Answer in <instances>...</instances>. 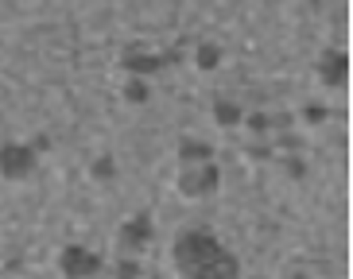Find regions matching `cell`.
<instances>
[{"label": "cell", "mask_w": 353, "mask_h": 279, "mask_svg": "<svg viewBox=\"0 0 353 279\" xmlns=\"http://www.w3.org/2000/svg\"><path fill=\"white\" fill-rule=\"evenodd\" d=\"M175 264L187 279H233L237 276V260L221 248L218 237L210 233H187L175 245Z\"/></svg>", "instance_id": "cell-1"}, {"label": "cell", "mask_w": 353, "mask_h": 279, "mask_svg": "<svg viewBox=\"0 0 353 279\" xmlns=\"http://www.w3.org/2000/svg\"><path fill=\"white\" fill-rule=\"evenodd\" d=\"M97 264H101V260H97L90 248H82V245H70L63 252V276L66 279H94Z\"/></svg>", "instance_id": "cell-2"}, {"label": "cell", "mask_w": 353, "mask_h": 279, "mask_svg": "<svg viewBox=\"0 0 353 279\" xmlns=\"http://www.w3.org/2000/svg\"><path fill=\"white\" fill-rule=\"evenodd\" d=\"M179 183H183L187 194H206L210 186H218V171H214L210 163H187V171H183Z\"/></svg>", "instance_id": "cell-3"}, {"label": "cell", "mask_w": 353, "mask_h": 279, "mask_svg": "<svg viewBox=\"0 0 353 279\" xmlns=\"http://www.w3.org/2000/svg\"><path fill=\"white\" fill-rule=\"evenodd\" d=\"M0 171L8 178H20L32 171V147H20V144H8L0 147Z\"/></svg>", "instance_id": "cell-4"}, {"label": "cell", "mask_w": 353, "mask_h": 279, "mask_svg": "<svg viewBox=\"0 0 353 279\" xmlns=\"http://www.w3.org/2000/svg\"><path fill=\"white\" fill-rule=\"evenodd\" d=\"M148 237H152V229H148V221H140V217L121 229V245H125V252H140V245H144Z\"/></svg>", "instance_id": "cell-5"}, {"label": "cell", "mask_w": 353, "mask_h": 279, "mask_svg": "<svg viewBox=\"0 0 353 279\" xmlns=\"http://www.w3.org/2000/svg\"><path fill=\"white\" fill-rule=\"evenodd\" d=\"M218 116L225 124H233V121H237V109H233V105H218Z\"/></svg>", "instance_id": "cell-6"}, {"label": "cell", "mask_w": 353, "mask_h": 279, "mask_svg": "<svg viewBox=\"0 0 353 279\" xmlns=\"http://www.w3.org/2000/svg\"><path fill=\"white\" fill-rule=\"evenodd\" d=\"M218 62V51H210V47H202V66H214Z\"/></svg>", "instance_id": "cell-7"}]
</instances>
